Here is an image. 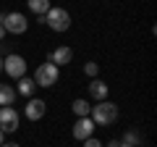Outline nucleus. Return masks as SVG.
<instances>
[{"mask_svg":"<svg viewBox=\"0 0 157 147\" xmlns=\"http://www.w3.org/2000/svg\"><path fill=\"white\" fill-rule=\"evenodd\" d=\"M89 118L94 121V126H110L118 121V105H113L110 100H102L97 105H92Z\"/></svg>","mask_w":157,"mask_h":147,"instance_id":"1","label":"nucleus"},{"mask_svg":"<svg viewBox=\"0 0 157 147\" xmlns=\"http://www.w3.org/2000/svg\"><path fill=\"white\" fill-rule=\"evenodd\" d=\"M42 24H47L52 32H68L71 29V13L66 8H50L42 16Z\"/></svg>","mask_w":157,"mask_h":147,"instance_id":"2","label":"nucleus"},{"mask_svg":"<svg viewBox=\"0 0 157 147\" xmlns=\"http://www.w3.org/2000/svg\"><path fill=\"white\" fill-rule=\"evenodd\" d=\"M34 84L37 87H52V84H58V66L55 63H42V66L37 68V74H34Z\"/></svg>","mask_w":157,"mask_h":147,"instance_id":"3","label":"nucleus"},{"mask_svg":"<svg viewBox=\"0 0 157 147\" xmlns=\"http://www.w3.org/2000/svg\"><path fill=\"white\" fill-rule=\"evenodd\" d=\"M18 113H16V108H11V105H3L0 108V131L3 134H11V131H16L18 129Z\"/></svg>","mask_w":157,"mask_h":147,"instance_id":"4","label":"nucleus"},{"mask_svg":"<svg viewBox=\"0 0 157 147\" xmlns=\"http://www.w3.org/2000/svg\"><path fill=\"white\" fill-rule=\"evenodd\" d=\"M3 71H6L11 79H21L24 74H26V61L13 53V55H8L6 61H3Z\"/></svg>","mask_w":157,"mask_h":147,"instance_id":"5","label":"nucleus"},{"mask_svg":"<svg viewBox=\"0 0 157 147\" xmlns=\"http://www.w3.org/2000/svg\"><path fill=\"white\" fill-rule=\"evenodd\" d=\"M3 29L11 34H24L29 29V21L24 13H6V18H3Z\"/></svg>","mask_w":157,"mask_h":147,"instance_id":"6","label":"nucleus"},{"mask_svg":"<svg viewBox=\"0 0 157 147\" xmlns=\"http://www.w3.org/2000/svg\"><path fill=\"white\" fill-rule=\"evenodd\" d=\"M94 134V121L89 118V116H84V118H78L76 126H73V139H89V137Z\"/></svg>","mask_w":157,"mask_h":147,"instance_id":"7","label":"nucleus"},{"mask_svg":"<svg viewBox=\"0 0 157 147\" xmlns=\"http://www.w3.org/2000/svg\"><path fill=\"white\" fill-rule=\"evenodd\" d=\"M45 110H47V102L45 100H29L26 102V108H24V116H26L29 121H39L42 116H45Z\"/></svg>","mask_w":157,"mask_h":147,"instance_id":"8","label":"nucleus"},{"mask_svg":"<svg viewBox=\"0 0 157 147\" xmlns=\"http://www.w3.org/2000/svg\"><path fill=\"white\" fill-rule=\"evenodd\" d=\"M71 58H73V50H71V47H66V45L50 53V63H55L58 68H60V66H66V63H71Z\"/></svg>","mask_w":157,"mask_h":147,"instance_id":"9","label":"nucleus"},{"mask_svg":"<svg viewBox=\"0 0 157 147\" xmlns=\"http://www.w3.org/2000/svg\"><path fill=\"white\" fill-rule=\"evenodd\" d=\"M89 95H92V100H97V102L107 100V84H105V81H100V79H94L89 84Z\"/></svg>","mask_w":157,"mask_h":147,"instance_id":"10","label":"nucleus"},{"mask_svg":"<svg viewBox=\"0 0 157 147\" xmlns=\"http://www.w3.org/2000/svg\"><path fill=\"white\" fill-rule=\"evenodd\" d=\"M13 100H16V89H13L11 84H0V108L13 105Z\"/></svg>","mask_w":157,"mask_h":147,"instance_id":"11","label":"nucleus"},{"mask_svg":"<svg viewBox=\"0 0 157 147\" xmlns=\"http://www.w3.org/2000/svg\"><path fill=\"white\" fill-rule=\"evenodd\" d=\"M26 3H29V11L37 13V16H45V13L52 8V6H50V0H26Z\"/></svg>","mask_w":157,"mask_h":147,"instance_id":"12","label":"nucleus"},{"mask_svg":"<svg viewBox=\"0 0 157 147\" xmlns=\"http://www.w3.org/2000/svg\"><path fill=\"white\" fill-rule=\"evenodd\" d=\"M34 89H37L34 79H26V76H21V79H18V95H24V97H32V95H34Z\"/></svg>","mask_w":157,"mask_h":147,"instance_id":"13","label":"nucleus"},{"mask_svg":"<svg viewBox=\"0 0 157 147\" xmlns=\"http://www.w3.org/2000/svg\"><path fill=\"white\" fill-rule=\"evenodd\" d=\"M73 113H76L78 116V118H84V116H89V110H92V105H89V102H86V100H73Z\"/></svg>","mask_w":157,"mask_h":147,"instance_id":"14","label":"nucleus"},{"mask_svg":"<svg viewBox=\"0 0 157 147\" xmlns=\"http://www.w3.org/2000/svg\"><path fill=\"white\" fill-rule=\"evenodd\" d=\"M141 142V137L136 134V131H126V137H123V145H131V147H136Z\"/></svg>","mask_w":157,"mask_h":147,"instance_id":"15","label":"nucleus"},{"mask_svg":"<svg viewBox=\"0 0 157 147\" xmlns=\"http://www.w3.org/2000/svg\"><path fill=\"white\" fill-rule=\"evenodd\" d=\"M97 71H100V66H97L94 61H89V63L84 66V74H86V76H97Z\"/></svg>","mask_w":157,"mask_h":147,"instance_id":"16","label":"nucleus"},{"mask_svg":"<svg viewBox=\"0 0 157 147\" xmlns=\"http://www.w3.org/2000/svg\"><path fill=\"white\" fill-rule=\"evenodd\" d=\"M84 147H102V145L94 139V137H89V139H84Z\"/></svg>","mask_w":157,"mask_h":147,"instance_id":"17","label":"nucleus"},{"mask_svg":"<svg viewBox=\"0 0 157 147\" xmlns=\"http://www.w3.org/2000/svg\"><path fill=\"white\" fill-rule=\"evenodd\" d=\"M0 147H18V145H16V142H3Z\"/></svg>","mask_w":157,"mask_h":147,"instance_id":"18","label":"nucleus"},{"mask_svg":"<svg viewBox=\"0 0 157 147\" xmlns=\"http://www.w3.org/2000/svg\"><path fill=\"white\" fill-rule=\"evenodd\" d=\"M3 37H6V29H3V24H0V40H3Z\"/></svg>","mask_w":157,"mask_h":147,"instance_id":"19","label":"nucleus"},{"mask_svg":"<svg viewBox=\"0 0 157 147\" xmlns=\"http://www.w3.org/2000/svg\"><path fill=\"white\" fill-rule=\"evenodd\" d=\"M3 142H6V134H3V131H0V145H3Z\"/></svg>","mask_w":157,"mask_h":147,"instance_id":"20","label":"nucleus"},{"mask_svg":"<svg viewBox=\"0 0 157 147\" xmlns=\"http://www.w3.org/2000/svg\"><path fill=\"white\" fill-rule=\"evenodd\" d=\"M118 147H131V145H123V142H118Z\"/></svg>","mask_w":157,"mask_h":147,"instance_id":"21","label":"nucleus"},{"mask_svg":"<svg viewBox=\"0 0 157 147\" xmlns=\"http://www.w3.org/2000/svg\"><path fill=\"white\" fill-rule=\"evenodd\" d=\"M0 71H3V58H0Z\"/></svg>","mask_w":157,"mask_h":147,"instance_id":"22","label":"nucleus"}]
</instances>
